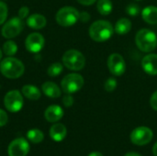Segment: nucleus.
I'll list each match as a JSON object with an SVG mask.
<instances>
[{"label": "nucleus", "instance_id": "c9c22d12", "mask_svg": "<svg viewBox=\"0 0 157 156\" xmlns=\"http://www.w3.org/2000/svg\"><path fill=\"white\" fill-rule=\"evenodd\" d=\"M153 154L155 156H157V142L155 143V145L153 147Z\"/></svg>", "mask_w": 157, "mask_h": 156}, {"label": "nucleus", "instance_id": "bb28decb", "mask_svg": "<svg viewBox=\"0 0 157 156\" xmlns=\"http://www.w3.org/2000/svg\"><path fill=\"white\" fill-rule=\"evenodd\" d=\"M7 17V6L3 1H0V25L5 23Z\"/></svg>", "mask_w": 157, "mask_h": 156}, {"label": "nucleus", "instance_id": "cd10ccee", "mask_svg": "<svg viewBox=\"0 0 157 156\" xmlns=\"http://www.w3.org/2000/svg\"><path fill=\"white\" fill-rule=\"evenodd\" d=\"M74 97L71 96V94H66L63 97V104L64 107L66 108H70L73 106L74 104Z\"/></svg>", "mask_w": 157, "mask_h": 156}, {"label": "nucleus", "instance_id": "a878e982", "mask_svg": "<svg viewBox=\"0 0 157 156\" xmlns=\"http://www.w3.org/2000/svg\"><path fill=\"white\" fill-rule=\"evenodd\" d=\"M117 80L114 77H109L104 84V88L107 92H113L117 87Z\"/></svg>", "mask_w": 157, "mask_h": 156}, {"label": "nucleus", "instance_id": "4468645a", "mask_svg": "<svg viewBox=\"0 0 157 156\" xmlns=\"http://www.w3.org/2000/svg\"><path fill=\"white\" fill-rule=\"evenodd\" d=\"M44 117L48 122L55 123L63 117V109L58 105L49 106L44 112Z\"/></svg>", "mask_w": 157, "mask_h": 156}, {"label": "nucleus", "instance_id": "b1692460", "mask_svg": "<svg viewBox=\"0 0 157 156\" xmlns=\"http://www.w3.org/2000/svg\"><path fill=\"white\" fill-rule=\"evenodd\" d=\"M63 70V65L61 63H54L49 66V68L47 70V74L49 76L56 77L62 74Z\"/></svg>", "mask_w": 157, "mask_h": 156}, {"label": "nucleus", "instance_id": "f8f14e48", "mask_svg": "<svg viewBox=\"0 0 157 156\" xmlns=\"http://www.w3.org/2000/svg\"><path fill=\"white\" fill-rule=\"evenodd\" d=\"M25 46L27 51H29V52L37 53L40 51L44 46V38L40 33H30L25 40Z\"/></svg>", "mask_w": 157, "mask_h": 156}, {"label": "nucleus", "instance_id": "2f4dec72", "mask_svg": "<svg viewBox=\"0 0 157 156\" xmlns=\"http://www.w3.org/2000/svg\"><path fill=\"white\" fill-rule=\"evenodd\" d=\"M150 105L153 109L157 111V90L153 93V95L150 98Z\"/></svg>", "mask_w": 157, "mask_h": 156}, {"label": "nucleus", "instance_id": "72a5a7b5", "mask_svg": "<svg viewBox=\"0 0 157 156\" xmlns=\"http://www.w3.org/2000/svg\"><path fill=\"white\" fill-rule=\"evenodd\" d=\"M124 156H143L142 154H138V153H135V152H130V153H127Z\"/></svg>", "mask_w": 157, "mask_h": 156}, {"label": "nucleus", "instance_id": "5701e85b", "mask_svg": "<svg viewBox=\"0 0 157 156\" xmlns=\"http://www.w3.org/2000/svg\"><path fill=\"white\" fill-rule=\"evenodd\" d=\"M3 51L7 56H13L17 51V45L15 41L9 40H6L3 45Z\"/></svg>", "mask_w": 157, "mask_h": 156}, {"label": "nucleus", "instance_id": "1a4fd4ad", "mask_svg": "<svg viewBox=\"0 0 157 156\" xmlns=\"http://www.w3.org/2000/svg\"><path fill=\"white\" fill-rule=\"evenodd\" d=\"M108 68L114 76H121L126 72V63L120 53H111L107 61Z\"/></svg>", "mask_w": 157, "mask_h": 156}, {"label": "nucleus", "instance_id": "6e6552de", "mask_svg": "<svg viewBox=\"0 0 157 156\" xmlns=\"http://www.w3.org/2000/svg\"><path fill=\"white\" fill-rule=\"evenodd\" d=\"M153 137V131L145 126H141L134 129L130 136L132 143L138 146H144L148 144L152 141Z\"/></svg>", "mask_w": 157, "mask_h": 156}, {"label": "nucleus", "instance_id": "7c9ffc66", "mask_svg": "<svg viewBox=\"0 0 157 156\" xmlns=\"http://www.w3.org/2000/svg\"><path fill=\"white\" fill-rule=\"evenodd\" d=\"M91 17H90V14L86 11H83L79 14V20L84 22V23H86L90 20Z\"/></svg>", "mask_w": 157, "mask_h": 156}, {"label": "nucleus", "instance_id": "4be33fe9", "mask_svg": "<svg viewBox=\"0 0 157 156\" xmlns=\"http://www.w3.org/2000/svg\"><path fill=\"white\" fill-rule=\"evenodd\" d=\"M27 139L30 143L38 144L44 140V134L39 129H31L27 132Z\"/></svg>", "mask_w": 157, "mask_h": 156}, {"label": "nucleus", "instance_id": "c85d7f7f", "mask_svg": "<svg viewBox=\"0 0 157 156\" xmlns=\"http://www.w3.org/2000/svg\"><path fill=\"white\" fill-rule=\"evenodd\" d=\"M8 121V117H7V114L6 112L0 108V127H4Z\"/></svg>", "mask_w": 157, "mask_h": 156}, {"label": "nucleus", "instance_id": "dca6fc26", "mask_svg": "<svg viewBox=\"0 0 157 156\" xmlns=\"http://www.w3.org/2000/svg\"><path fill=\"white\" fill-rule=\"evenodd\" d=\"M41 89L44 95L51 98H57L62 95V91L60 87L53 82H50V81L45 82L44 84H42Z\"/></svg>", "mask_w": 157, "mask_h": 156}, {"label": "nucleus", "instance_id": "4c0bfd02", "mask_svg": "<svg viewBox=\"0 0 157 156\" xmlns=\"http://www.w3.org/2000/svg\"><path fill=\"white\" fill-rule=\"evenodd\" d=\"M136 1H140V0H136Z\"/></svg>", "mask_w": 157, "mask_h": 156}, {"label": "nucleus", "instance_id": "e433bc0d", "mask_svg": "<svg viewBox=\"0 0 157 156\" xmlns=\"http://www.w3.org/2000/svg\"><path fill=\"white\" fill-rule=\"evenodd\" d=\"M1 58H2V51H1V50H0V60H1Z\"/></svg>", "mask_w": 157, "mask_h": 156}, {"label": "nucleus", "instance_id": "423d86ee", "mask_svg": "<svg viewBox=\"0 0 157 156\" xmlns=\"http://www.w3.org/2000/svg\"><path fill=\"white\" fill-rule=\"evenodd\" d=\"M85 79L79 74H69L65 75L62 82L61 87L65 94H74L78 92L84 86Z\"/></svg>", "mask_w": 157, "mask_h": 156}, {"label": "nucleus", "instance_id": "f3484780", "mask_svg": "<svg viewBox=\"0 0 157 156\" xmlns=\"http://www.w3.org/2000/svg\"><path fill=\"white\" fill-rule=\"evenodd\" d=\"M46 17L40 14H32L27 18V25L34 29H40L46 26Z\"/></svg>", "mask_w": 157, "mask_h": 156}, {"label": "nucleus", "instance_id": "412c9836", "mask_svg": "<svg viewBox=\"0 0 157 156\" xmlns=\"http://www.w3.org/2000/svg\"><path fill=\"white\" fill-rule=\"evenodd\" d=\"M97 9L102 16H109L113 10V4L111 0H98Z\"/></svg>", "mask_w": 157, "mask_h": 156}, {"label": "nucleus", "instance_id": "f704fd0d", "mask_svg": "<svg viewBox=\"0 0 157 156\" xmlns=\"http://www.w3.org/2000/svg\"><path fill=\"white\" fill-rule=\"evenodd\" d=\"M88 156H104L101 153H99V152H93V153H91V154H89V155Z\"/></svg>", "mask_w": 157, "mask_h": 156}, {"label": "nucleus", "instance_id": "ddd939ff", "mask_svg": "<svg viewBox=\"0 0 157 156\" xmlns=\"http://www.w3.org/2000/svg\"><path fill=\"white\" fill-rule=\"evenodd\" d=\"M142 67L147 74L157 75V54L148 53L145 55L142 60Z\"/></svg>", "mask_w": 157, "mask_h": 156}, {"label": "nucleus", "instance_id": "0eeeda50", "mask_svg": "<svg viewBox=\"0 0 157 156\" xmlns=\"http://www.w3.org/2000/svg\"><path fill=\"white\" fill-rule=\"evenodd\" d=\"M4 106L9 112H18L23 107V97L18 90L7 92L4 97Z\"/></svg>", "mask_w": 157, "mask_h": 156}, {"label": "nucleus", "instance_id": "20e7f679", "mask_svg": "<svg viewBox=\"0 0 157 156\" xmlns=\"http://www.w3.org/2000/svg\"><path fill=\"white\" fill-rule=\"evenodd\" d=\"M62 61L63 64L72 71H80L86 65V58L84 54L74 49L66 51L63 55Z\"/></svg>", "mask_w": 157, "mask_h": 156}, {"label": "nucleus", "instance_id": "f257e3e1", "mask_svg": "<svg viewBox=\"0 0 157 156\" xmlns=\"http://www.w3.org/2000/svg\"><path fill=\"white\" fill-rule=\"evenodd\" d=\"M114 28L112 24L109 20L99 19L95 22H93L88 30L89 37L98 42H103L106 40H109L113 33H114Z\"/></svg>", "mask_w": 157, "mask_h": 156}, {"label": "nucleus", "instance_id": "7ed1b4c3", "mask_svg": "<svg viewBox=\"0 0 157 156\" xmlns=\"http://www.w3.org/2000/svg\"><path fill=\"white\" fill-rule=\"evenodd\" d=\"M24 64L19 60L11 56L2 60L0 63V72L6 78H18L24 74Z\"/></svg>", "mask_w": 157, "mask_h": 156}, {"label": "nucleus", "instance_id": "6ab92c4d", "mask_svg": "<svg viewBox=\"0 0 157 156\" xmlns=\"http://www.w3.org/2000/svg\"><path fill=\"white\" fill-rule=\"evenodd\" d=\"M132 29V21L127 17L120 18L114 26V31L119 35H125Z\"/></svg>", "mask_w": 157, "mask_h": 156}, {"label": "nucleus", "instance_id": "f03ea898", "mask_svg": "<svg viewBox=\"0 0 157 156\" xmlns=\"http://www.w3.org/2000/svg\"><path fill=\"white\" fill-rule=\"evenodd\" d=\"M135 43L143 52H152L157 47L156 34L149 29H142L136 33Z\"/></svg>", "mask_w": 157, "mask_h": 156}, {"label": "nucleus", "instance_id": "c756f323", "mask_svg": "<svg viewBox=\"0 0 157 156\" xmlns=\"http://www.w3.org/2000/svg\"><path fill=\"white\" fill-rule=\"evenodd\" d=\"M29 13V7H27V6H22V7H20L19 10H18V17H20L21 19H24V18H26V17H28Z\"/></svg>", "mask_w": 157, "mask_h": 156}, {"label": "nucleus", "instance_id": "aec40b11", "mask_svg": "<svg viewBox=\"0 0 157 156\" xmlns=\"http://www.w3.org/2000/svg\"><path fill=\"white\" fill-rule=\"evenodd\" d=\"M22 95L30 100H38L41 97V93L37 86L32 85H26L21 89Z\"/></svg>", "mask_w": 157, "mask_h": 156}, {"label": "nucleus", "instance_id": "9d476101", "mask_svg": "<svg viewBox=\"0 0 157 156\" xmlns=\"http://www.w3.org/2000/svg\"><path fill=\"white\" fill-rule=\"evenodd\" d=\"M24 23L20 17H12L2 28V35L6 39H12L17 37L23 29Z\"/></svg>", "mask_w": 157, "mask_h": 156}, {"label": "nucleus", "instance_id": "393cba45", "mask_svg": "<svg viewBox=\"0 0 157 156\" xmlns=\"http://www.w3.org/2000/svg\"><path fill=\"white\" fill-rule=\"evenodd\" d=\"M126 13L131 17H137L141 13V7L135 3H131L126 6Z\"/></svg>", "mask_w": 157, "mask_h": 156}, {"label": "nucleus", "instance_id": "473e14b6", "mask_svg": "<svg viewBox=\"0 0 157 156\" xmlns=\"http://www.w3.org/2000/svg\"><path fill=\"white\" fill-rule=\"evenodd\" d=\"M98 0H77V2L83 6H91L94 3H96Z\"/></svg>", "mask_w": 157, "mask_h": 156}, {"label": "nucleus", "instance_id": "39448f33", "mask_svg": "<svg viewBox=\"0 0 157 156\" xmlns=\"http://www.w3.org/2000/svg\"><path fill=\"white\" fill-rule=\"evenodd\" d=\"M79 11L74 6H63L55 16L56 22L63 27H71L79 20Z\"/></svg>", "mask_w": 157, "mask_h": 156}, {"label": "nucleus", "instance_id": "2eb2a0df", "mask_svg": "<svg viewBox=\"0 0 157 156\" xmlns=\"http://www.w3.org/2000/svg\"><path fill=\"white\" fill-rule=\"evenodd\" d=\"M50 137L54 141V142H62L64 140L67 134V130L66 127L62 124V123H54L49 131Z\"/></svg>", "mask_w": 157, "mask_h": 156}, {"label": "nucleus", "instance_id": "9b49d317", "mask_svg": "<svg viewBox=\"0 0 157 156\" xmlns=\"http://www.w3.org/2000/svg\"><path fill=\"white\" fill-rule=\"evenodd\" d=\"M29 144L28 141L24 138H17L13 140L8 147V156H27L29 152Z\"/></svg>", "mask_w": 157, "mask_h": 156}, {"label": "nucleus", "instance_id": "a211bd4d", "mask_svg": "<svg viewBox=\"0 0 157 156\" xmlns=\"http://www.w3.org/2000/svg\"><path fill=\"white\" fill-rule=\"evenodd\" d=\"M143 19L150 25L157 24V6H147L142 11Z\"/></svg>", "mask_w": 157, "mask_h": 156}]
</instances>
